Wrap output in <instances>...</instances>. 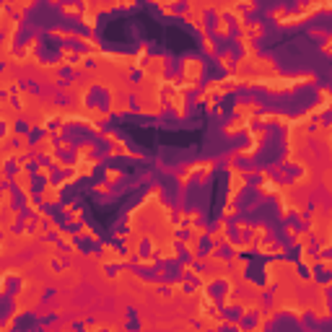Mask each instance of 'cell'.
Here are the masks:
<instances>
[{"label": "cell", "instance_id": "816d5d0a", "mask_svg": "<svg viewBox=\"0 0 332 332\" xmlns=\"http://www.w3.org/2000/svg\"><path fill=\"white\" fill-rule=\"evenodd\" d=\"M47 3H52V5H57V3H60V0H47Z\"/></svg>", "mask_w": 332, "mask_h": 332}, {"label": "cell", "instance_id": "6da1fadb", "mask_svg": "<svg viewBox=\"0 0 332 332\" xmlns=\"http://www.w3.org/2000/svg\"><path fill=\"white\" fill-rule=\"evenodd\" d=\"M317 83V75L314 73H296V75H283V73H275L270 78H262V88L272 96H285V94H293L296 88L301 86H314Z\"/></svg>", "mask_w": 332, "mask_h": 332}, {"label": "cell", "instance_id": "52a82bcc", "mask_svg": "<svg viewBox=\"0 0 332 332\" xmlns=\"http://www.w3.org/2000/svg\"><path fill=\"white\" fill-rule=\"evenodd\" d=\"M10 182H13V187H18V192L24 195V198L34 195V187H31V171H29L26 164L16 161V171H13V177H10Z\"/></svg>", "mask_w": 332, "mask_h": 332}, {"label": "cell", "instance_id": "681fc988", "mask_svg": "<svg viewBox=\"0 0 332 332\" xmlns=\"http://www.w3.org/2000/svg\"><path fill=\"white\" fill-rule=\"evenodd\" d=\"M312 37H314V39H327V34H325L322 29H312Z\"/></svg>", "mask_w": 332, "mask_h": 332}, {"label": "cell", "instance_id": "7a4b0ae2", "mask_svg": "<svg viewBox=\"0 0 332 332\" xmlns=\"http://www.w3.org/2000/svg\"><path fill=\"white\" fill-rule=\"evenodd\" d=\"M301 275V265L299 260H288V257H272L270 262H265V285L272 291L280 283H288L291 278Z\"/></svg>", "mask_w": 332, "mask_h": 332}, {"label": "cell", "instance_id": "ffe728a7", "mask_svg": "<svg viewBox=\"0 0 332 332\" xmlns=\"http://www.w3.org/2000/svg\"><path fill=\"white\" fill-rule=\"evenodd\" d=\"M21 221V213L16 208H3V234L13 231V223Z\"/></svg>", "mask_w": 332, "mask_h": 332}, {"label": "cell", "instance_id": "c3c4849f", "mask_svg": "<svg viewBox=\"0 0 332 332\" xmlns=\"http://www.w3.org/2000/svg\"><path fill=\"white\" fill-rule=\"evenodd\" d=\"M319 50H322V55L332 57V42H330V39H325V42H322V47H319Z\"/></svg>", "mask_w": 332, "mask_h": 332}, {"label": "cell", "instance_id": "e0dca14e", "mask_svg": "<svg viewBox=\"0 0 332 332\" xmlns=\"http://www.w3.org/2000/svg\"><path fill=\"white\" fill-rule=\"evenodd\" d=\"M78 21H81V24H83L91 34L99 29V13H96V10H91V8H83V13L78 16Z\"/></svg>", "mask_w": 332, "mask_h": 332}, {"label": "cell", "instance_id": "d4e9b609", "mask_svg": "<svg viewBox=\"0 0 332 332\" xmlns=\"http://www.w3.org/2000/svg\"><path fill=\"white\" fill-rule=\"evenodd\" d=\"M177 218H179L182 226H185V223L190 226V223H198V221L202 218V213H200V210H179V213H177Z\"/></svg>", "mask_w": 332, "mask_h": 332}, {"label": "cell", "instance_id": "f35d334b", "mask_svg": "<svg viewBox=\"0 0 332 332\" xmlns=\"http://www.w3.org/2000/svg\"><path fill=\"white\" fill-rule=\"evenodd\" d=\"M63 13H65V16H75V18H78V16L83 13V5H81V3H65V5H63Z\"/></svg>", "mask_w": 332, "mask_h": 332}, {"label": "cell", "instance_id": "8992f818", "mask_svg": "<svg viewBox=\"0 0 332 332\" xmlns=\"http://www.w3.org/2000/svg\"><path fill=\"white\" fill-rule=\"evenodd\" d=\"M31 151L37 153L39 158H42V156H44V158H52V156L60 153V151H57V138L52 135V130H44L39 138L31 143Z\"/></svg>", "mask_w": 332, "mask_h": 332}, {"label": "cell", "instance_id": "1f68e13d", "mask_svg": "<svg viewBox=\"0 0 332 332\" xmlns=\"http://www.w3.org/2000/svg\"><path fill=\"white\" fill-rule=\"evenodd\" d=\"M293 242H296V247H309L314 242V236H312V231H309V228H304V231H296V236H293Z\"/></svg>", "mask_w": 332, "mask_h": 332}, {"label": "cell", "instance_id": "603a6c76", "mask_svg": "<svg viewBox=\"0 0 332 332\" xmlns=\"http://www.w3.org/2000/svg\"><path fill=\"white\" fill-rule=\"evenodd\" d=\"M228 265H231V275H236V278H244V272H247V260H244V257L234 255L231 260H228Z\"/></svg>", "mask_w": 332, "mask_h": 332}, {"label": "cell", "instance_id": "b9f144b4", "mask_svg": "<svg viewBox=\"0 0 332 332\" xmlns=\"http://www.w3.org/2000/svg\"><path fill=\"white\" fill-rule=\"evenodd\" d=\"M81 221H83V210H81V208H75V205H73V208H70V213H67V223L78 226Z\"/></svg>", "mask_w": 332, "mask_h": 332}, {"label": "cell", "instance_id": "277c9868", "mask_svg": "<svg viewBox=\"0 0 332 332\" xmlns=\"http://www.w3.org/2000/svg\"><path fill=\"white\" fill-rule=\"evenodd\" d=\"M205 73V63L200 57H182V88L192 94V91H200V81Z\"/></svg>", "mask_w": 332, "mask_h": 332}, {"label": "cell", "instance_id": "8d00e7d4", "mask_svg": "<svg viewBox=\"0 0 332 332\" xmlns=\"http://www.w3.org/2000/svg\"><path fill=\"white\" fill-rule=\"evenodd\" d=\"M198 272H200V270H198V265H195V260L182 265V278H192V280H195V278H198Z\"/></svg>", "mask_w": 332, "mask_h": 332}, {"label": "cell", "instance_id": "ac0fdd59", "mask_svg": "<svg viewBox=\"0 0 332 332\" xmlns=\"http://www.w3.org/2000/svg\"><path fill=\"white\" fill-rule=\"evenodd\" d=\"M213 34L218 39H228V37H231V24H228V16H218V18H215Z\"/></svg>", "mask_w": 332, "mask_h": 332}, {"label": "cell", "instance_id": "7dc6e473", "mask_svg": "<svg viewBox=\"0 0 332 332\" xmlns=\"http://www.w3.org/2000/svg\"><path fill=\"white\" fill-rule=\"evenodd\" d=\"M161 13H164V16H171V18H174V16H179L174 5H161Z\"/></svg>", "mask_w": 332, "mask_h": 332}, {"label": "cell", "instance_id": "f5cc1de1", "mask_svg": "<svg viewBox=\"0 0 332 332\" xmlns=\"http://www.w3.org/2000/svg\"><path fill=\"white\" fill-rule=\"evenodd\" d=\"M327 39H330V42H332V34H327Z\"/></svg>", "mask_w": 332, "mask_h": 332}, {"label": "cell", "instance_id": "7c38bea8", "mask_svg": "<svg viewBox=\"0 0 332 332\" xmlns=\"http://www.w3.org/2000/svg\"><path fill=\"white\" fill-rule=\"evenodd\" d=\"M99 249H101L99 252V260L104 262V265H125V255L112 242H104Z\"/></svg>", "mask_w": 332, "mask_h": 332}, {"label": "cell", "instance_id": "d6a6232c", "mask_svg": "<svg viewBox=\"0 0 332 332\" xmlns=\"http://www.w3.org/2000/svg\"><path fill=\"white\" fill-rule=\"evenodd\" d=\"M50 37L65 42V39H78L81 34H78V31H67V29H50Z\"/></svg>", "mask_w": 332, "mask_h": 332}, {"label": "cell", "instance_id": "484cf974", "mask_svg": "<svg viewBox=\"0 0 332 332\" xmlns=\"http://www.w3.org/2000/svg\"><path fill=\"white\" fill-rule=\"evenodd\" d=\"M75 236H78V239H83V236H86V239H91V242H99V234H96L94 228H91V226L86 223V221H81V223H78V231H75Z\"/></svg>", "mask_w": 332, "mask_h": 332}, {"label": "cell", "instance_id": "f907efd6", "mask_svg": "<svg viewBox=\"0 0 332 332\" xmlns=\"http://www.w3.org/2000/svg\"><path fill=\"white\" fill-rule=\"evenodd\" d=\"M285 236H288V239H293V236H296V226L285 223Z\"/></svg>", "mask_w": 332, "mask_h": 332}, {"label": "cell", "instance_id": "5b68a950", "mask_svg": "<svg viewBox=\"0 0 332 332\" xmlns=\"http://www.w3.org/2000/svg\"><path fill=\"white\" fill-rule=\"evenodd\" d=\"M166 70H169V57L166 55H151L143 63V75L156 78V81H166Z\"/></svg>", "mask_w": 332, "mask_h": 332}, {"label": "cell", "instance_id": "9a60e30c", "mask_svg": "<svg viewBox=\"0 0 332 332\" xmlns=\"http://www.w3.org/2000/svg\"><path fill=\"white\" fill-rule=\"evenodd\" d=\"M208 239H210L213 244H223V247L231 242V236H228V218H223V215H221V218L215 221V228L208 234Z\"/></svg>", "mask_w": 332, "mask_h": 332}, {"label": "cell", "instance_id": "ee69618b", "mask_svg": "<svg viewBox=\"0 0 332 332\" xmlns=\"http://www.w3.org/2000/svg\"><path fill=\"white\" fill-rule=\"evenodd\" d=\"M223 218H228V221H231V218H236V215H239V208H236V202H226L223 205Z\"/></svg>", "mask_w": 332, "mask_h": 332}, {"label": "cell", "instance_id": "3957f363", "mask_svg": "<svg viewBox=\"0 0 332 332\" xmlns=\"http://www.w3.org/2000/svg\"><path fill=\"white\" fill-rule=\"evenodd\" d=\"M215 166H218V161H215V158H200V161L185 164V166H182V171L177 174L179 187L185 190V187L192 185V182H198V185H205V182L210 179V174L215 171Z\"/></svg>", "mask_w": 332, "mask_h": 332}, {"label": "cell", "instance_id": "836d02e7", "mask_svg": "<svg viewBox=\"0 0 332 332\" xmlns=\"http://www.w3.org/2000/svg\"><path fill=\"white\" fill-rule=\"evenodd\" d=\"M252 239H257V244L262 242V239H270V228L265 223H257V226H252Z\"/></svg>", "mask_w": 332, "mask_h": 332}, {"label": "cell", "instance_id": "8fae6325", "mask_svg": "<svg viewBox=\"0 0 332 332\" xmlns=\"http://www.w3.org/2000/svg\"><path fill=\"white\" fill-rule=\"evenodd\" d=\"M99 166V158L96 156H88V158H78V161H73V174L78 179H91L94 177V171Z\"/></svg>", "mask_w": 332, "mask_h": 332}, {"label": "cell", "instance_id": "cb8c5ba5", "mask_svg": "<svg viewBox=\"0 0 332 332\" xmlns=\"http://www.w3.org/2000/svg\"><path fill=\"white\" fill-rule=\"evenodd\" d=\"M78 42H81L88 52H104V50H101V44L96 42L94 34H81V37H78Z\"/></svg>", "mask_w": 332, "mask_h": 332}, {"label": "cell", "instance_id": "e575fe53", "mask_svg": "<svg viewBox=\"0 0 332 332\" xmlns=\"http://www.w3.org/2000/svg\"><path fill=\"white\" fill-rule=\"evenodd\" d=\"M34 174H37L39 179H44V182H52V174H55V166H44L42 161L37 164V169H34Z\"/></svg>", "mask_w": 332, "mask_h": 332}, {"label": "cell", "instance_id": "74e56055", "mask_svg": "<svg viewBox=\"0 0 332 332\" xmlns=\"http://www.w3.org/2000/svg\"><path fill=\"white\" fill-rule=\"evenodd\" d=\"M234 231H236L239 239H247V236L252 234V226H249L247 221H236V223H234Z\"/></svg>", "mask_w": 332, "mask_h": 332}, {"label": "cell", "instance_id": "9c48e42d", "mask_svg": "<svg viewBox=\"0 0 332 332\" xmlns=\"http://www.w3.org/2000/svg\"><path fill=\"white\" fill-rule=\"evenodd\" d=\"M179 16L185 18L198 34H208V26H205V10H202V8H192V5H187Z\"/></svg>", "mask_w": 332, "mask_h": 332}, {"label": "cell", "instance_id": "f546056e", "mask_svg": "<svg viewBox=\"0 0 332 332\" xmlns=\"http://www.w3.org/2000/svg\"><path fill=\"white\" fill-rule=\"evenodd\" d=\"M75 57H78V52L73 47H60V60L57 63H60L63 67H70V63L75 60Z\"/></svg>", "mask_w": 332, "mask_h": 332}, {"label": "cell", "instance_id": "7402d4cb", "mask_svg": "<svg viewBox=\"0 0 332 332\" xmlns=\"http://www.w3.org/2000/svg\"><path fill=\"white\" fill-rule=\"evenodd\" d=\"M179 255H182L179 244H169V247H164V249H158V260H161V262H177Z\"/></svg>", "mask_w": 332, "mask_h": 332}, {"label": "cell", "instance_id": "44dd1931", "mask_svg": "<svg viewBox=\"0 0 332 332\" xmlns=\"http://www.w3.org/2000/svg\"><path fill=\"white\" fill-rule=\"evenodd\" d=\"M182 247L187 249V255L195 260V262H200V239H195L187 234V239H182Z\"/></svg>", "mask_w": 332, "mask_h": 332}, {"label": "cell", "instance_id": "83f0119b", "mask_svg": "<svg viewBox=\"0 0 332 332\" xmlns=\"http://www.w3.org/2000/svg\"><path fill=\"white\" fill-rule=\"evenodd\" d=\"M218 65L223 67L226 73H234V65H236V57L231 52H218Z\"/></svg>", "mask_w": 332, "mask_h": 332}, {"label": "cell", "instance_id": "d590c367", "mask_svg": "<svg viewBox=\"0 0 332 332\" xmlns=\"http://www.w3.org/2000/svg\"><path fill=\"white\" fill-rule=\"evenodd\" d=\"M187 234L195 236V239H202V236H208L210 231H208L205 226H200V223H190V226H187Z\"/></svg>", "mask_w": 332, "mask_h": 332}, {"label": "cell", "instance_id": "60d3db41", "mask_svg": "<svg viewBox=\"0 0 332 332\" xmlns=\"http://www.w3.org/2000/svg\"><path fill=\"white\" fill-rule=\"evenodd\" d=\"M3 208H13V185L3 187Z\"/></svg>", "mask_w": 332, "mask_h": 332}, {"label": "cell", "instance_id": "ab89813d", "mask_svg": "<svg viewBox=\"0 0 332 332\" xmlns=\"http://www.w3.org/2000/svg\"><path fill=\"white\" fill-rule=\"evenodd\" d=\"M247 34H249V37L252 39H262V34H265V29H262V24H252V21H249V26H247Z\"/></svg>", "mask_w": 332, "mask_h": 332}, {"label": "cell", "instance_id": "4dcf8cb0", "mask_svg": "<svg viewBox=\"0 0 332 332\" xmlns=\"http://www.w3.org/2000/svg\"><path fill=\"white\" fill-rule=\"evenodd\" d=\"M122 177H125L122 169H117V166H104V179L109 182V185H117Z\"/></svg>", "mask_w": 332, "mask_h": 332}, {"label": "cell", "instance_id": "ba28073f", "mask_svg": "<svg viewBox=\"0 0 332 332\" xmlns=\"http://www.w3.org/2000/svg\"><path fill=\"white\" fill-rule=\"evenodd\" d=\"M107 109L112 114H117V117H125V114L135 112V101L128 94H109V107Z\"/></svg>", "mask_w": 332, "mask_h": 332}, {"label": "cell", "instance_id": "30bf717a", "mask_svg": "<svg viewBox=\"0 0 332 332\" xmlns=\"http://www.w3.org/2000/svg\"><path fill=\"white\" fill-rule=\"evenodd\" d=\"M252 125H255V117H236V114H234V120H228L221 130H223L226 138H236V135L247 133Z\"/></svg>", "mask_w": 332, "mask_h": 332}, {"label": "cell", "instance_id": "7bdbcfd3", "mask_svg": "<svg viewBox=\"0 0 332 332\" xmlns=\"http://www.w3.org/2000/svg\"><path fill=\"white\" fill-rule=\"evenodd\" d=\"M112 187H114V185H109V182L104 179V182H96V185H94V192H96V195H104V198H109V195H112Z\"/></svg>", "mask_w": 332, "mask_h": 332}, {"label": "cell", "instance_id": "2e32d148", "mask_svg": "<svg viewBox=\"0 0 332 332\" xmlns=\"http://www.w3.org/2000/svg\"><path fill=\"white\" fill-rule=\"evenodd\" d=\"M39 0H8V5H10V13H13L16 18H21L24 21V16H26V10H31L34 5H37Z\"/></svg>", "mask_w": 332, "mask_h": 332}, {"label": "cell", "instance_id": "f1b7e54d", "mask_svg": "<svg viewBox=\"0 0 332 332\" xmlns=\"http://www.w3.org/2000/svg\"><path fill=\"white\" fill-rule=\"evenodd\" d=\"M202 52L208 57H218V47H215V39L210 34H202Z\"/></svg>", "mask_w": 332, "mask_h": 332}, {"label": "cell", "instance_id": "d6986e66", "mask_svg": "<svg viewBox=\"0 0 332 332\" xmlns=\"http://www.w3.org/2000/svg\"><path fill=\"white\" fill-rule=\"evenodd\" d=\"M88 156H96V143H94V140H86V143H81V145H75L73 161H78V158H88Z\"/></svg>", "mask_w": 332, "mask_h": 332}, {"label": "cell", "instance_id": "f6af8a7d", "mask_svg": "<svg viewBox=\"0 0 332 332\" xmlns=\"http://www.w3.org/2000/svg\"><path fill=\"white\" fill-rule=\"evenodd\" d=\"M57 151H60V153H70V151H75V148H73V143L67 138H57Z\"/></svg>", "mask_w": 332, "mask_h": 332}, {"label": "cell", "instance_id": "5bb4252c", "mask_svg": "<svg viewBox=\"0 0 332 332\" xmlns=\"http://www.w3.org/2000/svg\"><path fill=\"white\" fill-rule=\"evenodd\" d=\"M231 112L236 114V117H257V114L262 112V104L257 99H244V101H236Z\"/></svg>", "mask_w": 332, "mask_h": 332}, {"label": "cell", "instance_id": "bcb514c9", "mask_svg": "<svg viewBox=\"0 0 332 332\" xmlns=\"http://www.w3.org/2000/svg\"><path fill=\"white\" fill-rule=\"evenodd\" d=\"M75 327V322H52V325H44V330H73Z\"/></svg>", "mask_w": 332, "mask_h": 332}, {"label": "cell", "instance_id": "4316f807", "mask_svg": "<svg viewBox=\"0 0 332 332\" xmlns=\"http://www.w3.org/2000/svg\"><path fill=\"white\" fill-rule=\"evenodd\" d=\"M50 164L55 166V171H60V174H67V171H73V161H67V158H60V156H52Z\"/></svg>", "mask_w": 332, "mask_h": 332}, {"label": "cell", "instance_id": "4fadbf2b", "mask_svg": "<svg viewBox=\"0 0 332 332\" xmlns=\"http://www.w3.org/2000/svg\"><path fill=\"white\" fill-rule=\"evenodd\" d=\"M60 192L63 187L60 185H55V182H44V187L39 190V202L42 205H60Z\"/></svg>", "mask_w": 332, "mask_h": 332}]
</instances>
